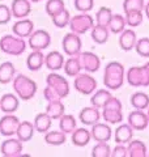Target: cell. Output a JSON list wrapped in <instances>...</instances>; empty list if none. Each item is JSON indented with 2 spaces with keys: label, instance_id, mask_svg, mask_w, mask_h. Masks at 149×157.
<instances>
[{
  "label": "cell",
  "instance_id": "1",
  "mask_svg": "<svg viewBox=\"0 0 149 157\" xmlns=\"http://www.w3.org/2000/svg\"><path fill=\"white\" fill-rule=\"evenodd\" d=\"M126 81V70L122 63L119 62H110L105 67L103 72V84L107 89L118 90L123 86Z\"/></svg>",
  "mask_w": 149,
  "mask_h": 157
},
{
  "label": "cell",
  "instance_id": "2",
  "mask_svg": "<svg viewBox=\"0 0 149 157\" xmlns=\"http://www.w3.org/2000/svg\"><path fill=\"white\" fill-rule=\"evenodd\" d=\"M13 89L20 100L29 101L36 96L37 84L30 77H28L25 75H17L13 78Z\"/></svg>",
  "mask_w": 149,
  "mask_h": 157
},
{
  "label": "cell",
  "instance_id": "3",
  "mask_svg": "<svg viewBox=\"0 0 149 157\" xmlns=\"http://www.w3.org/2000/svg\"><path fill=\"white\" fill-rule=\"evenodd\" d=\"M101 117L109 124H119L123 122V106L122 102L115 97H111L102 107Z\"/></svg>",
  "mask_w": 149,
  "mask_h": 157
},
{
  "label": "cell",
  "instance_id": "4",
  "mask_svg": "<svg viewBox=\"0 0 149 157\" xmlns=\"http://www.w3.org/2000/svg\"><path fill=\"white\" fill-rule=\"evenodd\" d=\"M0 50L8 55L18 56L26 50V42L16 34H7L0 38Z\"/></svg>",
  "mask_w": 149,
  "mask_h": 157
},
{
  "label": "cell",
  "instance_id": "5",
  "mask_svg": "<svg viewBox=\"0 0 149 157\" xmlns=\"http://www.w3.org/2000/svg\"><path fill=\"white\" fill-rule=\"evenodd\" d=\"M127 82L133 88H145L149 85V62L140 67H131L127 71Z\"/></svg>",
  "mask_w": 149,
  "mask_h": 157
},
{
  "label": "cell",
  "instance_id": "6",
  "mask_svg": "<svg viewBox=\"0 0 149 157\" xmlns=\"http://www.w3.org/2000/svg\"><path fill=\"white\" fill-rule=\"evenodd\" d=\"M69 29L71 32L78 34V36H82L86 32L92 30V28L94 26V18L90 16L89 13H78L76 16H72L69 20Z\"/></svg>",
  "mask_w": 149,
  "mask_h": 157
},
{
  "label": "cell",
  "instance_id": "7",
  "mask_svg": "<svg viewBox=\"0 0 149 157\" xmlns=\"http://www.w3.org/2000/svg\"><path fill=\"white\" fill-rule=\"evenodd\" d=\"M46 84L48 88L56 93V96L63 100L69 94V84L67 81V78H64V76L59 75L56 72H51L46 78Z\"/></svg>",
  "mask_w": 149,
  "mask_h": 157
},
{
  "label": "cell",
  "instance_id": "8",
  "mask_svg": "<svg viewBox=\"0 0 149 157\" xmlns=\"http://www.w3.org/2000/svg\"><path fill=\"white\" fill-rule=\"evenodd\" d=\"M74 89L78 93H81L84 96L93 94L97 89V80L93 76H90L88 72L85 73H78L77 76H74L73 81Z\"/></svg>",
  "mask_w": 149,
  "mask_h": 157
},
{
  "label": "cell",
  "instance_id": "9",
  "mask_svg": "<svg viewBox=\"0 0 149 157\" xmlns=\"http://www.w3.org/2000/svg\"><path fill=\"white\" fill-rule=\"evenodd\" d=\"M29 46L32 50H46V48L51 45V36L50 33L43 30V29H38L34 30L30 36H29Z\"/></svg>",
  "mask_w": 149,
  "mask_h": 157
},
{
  "label": "cell",
  "instance_id": "10",
  "mask_svg": "<svg viewBox=\"0 0 149 157\" xmlns=\"http://www.w3.org/2000/svg\"><path fill=\"white\" fill-rule=\"evenodd\" d=\"M62 46H63V51L67 54L68 56H76L81 52V38L78 34L76 33H68L64 36L63 41H62Z\"/></svg>",
  "mask_w": 149,
  "mask_h": 157
},
{
  "label": "cell",
  "instance_id": "11",
  "mask_svg": "<svg viewBox=\"0 0 149 157\" xmlns=\"http://www.w3.org/2000/svg\"><path fill=\"white\" fill-rule=\"evenodd\" d=\"M22 148V141L18 137L9 136L0 145V152L4 157H21Z\"/></svg>",
  "mask_w": 149,
  "mask_h": 157
},
{
  "label": "cell",
  "instance_id": "12",
  "mask_svg": "<svg viewBox=\"0 0 149 157\" xmlns=\"http://www.w3.org/2000/svg\"><path fill=\"white\" fill-rule=\"evenodd\" d=\"M78 60H80L81 70H84L88 73L97 72L101 68V59L97 54H94L92 51H85L78 54Z\"/></svg>",
  "mask_w": 149,
  "mask_h": 157
},
{
  "label": "cell",
  "instance_id": "13",
  "mask_svg": "<svg viewBox=\"0 0 149 157\" xmlns=\"http://www.w3.org/2000/svg\"><path fill=\"white\" fill-rule=\"evenodd\" d=\"M20 122L21 121L13 114H7L2 117V119H0V134L6 137L16 135Z\"/></svg>",
  "mask_w": 149,
  "mask_h": 157
},
{
  "label": "cell",
  "instance_id": "14",
  "mask_svg": "<svg viewBox=\"0 0 149 157\" xmlns=\"http://www.w3.org/2000/svg\"><path fill=\"white\" fill-rule=\"evenodd\" d=\"M128 124H130L133 130L136 131H143L145 130L149 124V117L144 110H137L135 109L128 114Z\"/></svg>",
  "mask_w": 149,
  "mask_h": 157
},
{
  "label": "cell",
  "instance_id": "15",
  "mask_svg": "<svg viewBox=\"0 0 149 157\" xmlns=\"http://www.w3.org/2000/svg\"><path fill=\"white\" fill-rule=\"evenodd\" d=\"M12 17L14 18H26L32 12L30 0H13L11 4Z\"/></svg>",
  "mask_w": 149,
  "mask_h": 157
},
{
  "label": "cell",
  "instance_id": "16",
  "mask_svg": "<svg viewBox=\"0 0 149 157\" xmlns=\"http://www.w3.org/2000/svg\"><path fill=\"white\" fill-rule=\"evenodd\" d=\"M90 134H92V139H94L96 141H110L113 136V130L109 124L97 122L96 124L92 126Z\"/></svg>",
  "mask_w": 149,
  "mask_h": 157
},
{
  "label": "cell",
  "instance_id": "17",
  "mask_svg": "<svg viewBox=\"0 0 149 157\" xmlns=\"http://www.w3.org/2000/svg\"><path fill=\"white\" fill-rule=\"evenodd\" d=\"M78 119L81 121L82 124L85 126H93L101 119V111L96 106H88L84 107L78 114Z\"/></svg>",
  "mask_w": 149,
  "mask_h": 157
},
{
  "label": "cell",
  "instance_id": "18",
  "mask_svg": "<svg viewBox=\"0 0 149 157\" xmlns=\"http://www.w3.org/2000/svg\"><path fill=\"white\" fill-rule=\"evenodd\" d=\"M114 139L117 144H128L133 139V128L128 123H119L114 131Z\"/></svg>",
  "mask_w": 149,
  "mask_h": 157
},
{
  "label": "cell",
  "instance_id": "19",
  "mask_svg": "<svg viewBox=\"0 0 149 157\" xmlns=\"http://www.w3.org/2000/svg\"><path fill=\"white\" fill-rule=\"evenodd\" d=\"M13 34L21 37V38H29V36L34 32V22L32 20L26 18H20L17 22H14V25L12 26Z\"/></svg>",
  "mask_w": 149,
  "mask_h": 157
},
{
  "label": "cell",
  "instance_id": "20",
  "mask_svg": "<svg viewBox=\"0 0 149 157\" xmlns=\"http://www.w3.org/2000/svg\"><path fill=\"white\" fill-rule=\"evenodd\" d=\"M18 100L20 98L17 97V94H13V93H7V94L2 96V98H0V110L6 114H13L20 106Z\"/></svg>",
  "mask_w": 149,
  "mask_h": 157
},
{
  "label": "cell",
  "instance_id": "21",
  "mask_svg": "<svg viewBox=\"0 0 149 157\" xmlns=\"http://www.w3.org/2000/svg\"><path fill=\"white\" fill-rule=\"evenodd\" d=\"M44 66L51 72H56L59 70H63L64 66V56L59 51H51L47 55H44Z\"/></svg>",
  "mask_w": 149,
  "mask_h": 157
},
{
  "label": "cell",
  "instance_id": "22",
  "mask_svg": "<svg viewBox=\"0 0 149 157\" xmlns=\"http://www.w3.org/2000/svg\"><path fill=\"white\" fill-rule=\"evenodd\" d=\"M137 42V36L135 30L131 29H124L119 36V46L124 51H130L132 48H135V45Z\"/></svg>",
  "mask_w": 149,
  "mask_h": 157
},
{
  "label": "cell",
  "instance_id": "23",
  "mask_svg": "<svg viewBox=\"0 0 149 157\" xmlns=\"http://www.w3.org/2000/svg\"><path fill=\"white\" fill-rule=\"evenodd\" d=\"M34 127H36V131L39 132V134H46V132L51 128L52 126V119L46 111L44 113H39V114L36 115L33 122Z\"/></svg>",
  "mask_w": 149,
  "mask_h": 157
},
{
  "label": "cell",
  "instance_id": "24",
  "mask_svg": "<svg viewBox=\"0 0 149 157\" xmlns=\"http://www.w3.org/2000/svg\"><path fill=\"white\" fill-rule=\"evenodd\" d=\"M34 132H36V127H34V124L32 122L22 121V122H20V124H18L16 136L22 141V143H25V141H29L32 139Z\"/></svg>",
  "mask_w": 149,
  "mask_h": 157
},
{
  "label": "cell",
  "instance_id": "25",
  "mask_svg": "<svg viewBox=\"0 0 149 157\" xmlns=\"http://www.w3.org/2000/svg\"><path fill=\"white\" fill-rule=\"evenodd\" d=\"M44 64V55L41 50H33L28 55L26 66L30 71H39Z\"/></svg>",
  "mask_w": 149,
  "mask_h": 157
},
{
  "label": "cell",
  "instance_id": "26",
  "mask_svg": "<svg viewBox=\"0 0 149 157\" xmlns=\"http://www.w3.org/2000/svg\"><path fill=\"white\" fill-rule=\"evenodd\" d=\"M92 139L90 131L86 130L85 127L81 128H76L72 132V143L76 147H85L89 144V141Z\"/></svg>",
  "mask_w": 149,
  "mask_h": 157
},
{
  "label": "cell",
  "instance_id": "27",
  "mask_svg": "<svg viewBox=\"0 0 149 157\" xmlns=\"http://www.w3.org/2000/svg\"><path fill=\"white\" fill-rule=\"evenodd\" d=\"M109 34H110V30H109V26L105 25H98L96 24L92 28V39L93 42H96L97 45H103L109 41Z\"/></svg>",
  "mask_w": 149,
  "mask_h": 157
},
{
  "label": "cell",
  "instance_id": "28",
  "mask_svg": "<svg viewBox=\"0 0 149 157\" xmlns=\"http://www.w3.org/2000/svg\"><path fill=\"white\" fill-rule=\"evenodd\" d=\"M127 149H128V157H147L148 156L147 145L139 139L136 140L132 139L127 144Z\"/></svg>",
  "mask_w": 149,
  "mask_h": 157
},
{
  "label": "cell",
  "instance_id": "29",
  "mask_svg": "<svg viewBox=\"0 0 149 157\" xmlns=\"http://www.w3.org/2000/svg\"><path fill=\"white\" fill-rule=\"evenodd\" d=\"M66 111V106L62 102V100H54V101H48L47 106H46V113L51 117L52 121L59 119Z\"/></svg>",
  "mask_w": 149,
  "mask_h": 157
},
{
  "label": "cell",
  "instance_id": "30",
  "mask_svg": "<svg viewBox=\"0 0 149 157\" xmlns=\"http://www.w3.org/2000/svg\"><path fill=\"white\" fill-rule=\"evenodd\" d=\"M113 97L110 89H99L96 90L90 97V104L92 106H96L98 109H102L103 105Z\"/></svg>",
  "mask_w": 149,
  "mask_h": 157
},
{
  "label": "cell",
  "instance_id": "31",
  "mask_svg": "<svg viewBox=\"0 0 149 157\" xmlns=\"http://www.w3.org/2000/svg\"><path fill=\"white\" fill-rule=\"evenodd\" d=\"M16 68L14 64L11 62H4L0 64V84H8L13 81Z\"/></svg>",
  "mask_w": 149,
  "mask_h": 157
},
{
  "label": "cell",
  "instance_id": "32",
  "mask_svg": "<svg viewBox=\"0 0 149 157\" xmlns=\"http://www.w3.org/2000/svg\"><path fill=\"white\" fill-rule=\"evenodd\" d=\"M63 70L66 72V75L69 77H74L77 76L81 71V66H80V60H78V56H69L66 62H64Z\"/></svg>",
  "mask_w": 149,
  "mask_h": 157
},
{
  "label": "cell",
  "instance_id": "33",
  "mask_svg": "<svg viewBox=\"0 0 149 157\" xmlns=\"http://www.w3.org/2000/svg\"><path fill=\"white\" fill-rule=\"evenodd\" d=\"M58 121H59V128L64 134H72L77 128V122L74 119V117L71 114H63Z\"/></svg>",
  "mask_w": 149,
  "mask_h": 157
},
{
  "label": "cell",
  "instance_id": "34",
  "mask_svg": "<svg viewBox=\"0 0 149 157\" xmlns=\"http://www.w3.org/2000/svg\"><path fill=\"white\" fill-rule=\"evenodd\" d=\"M66 135L67 134H64L63 131H47L46 134H44V141L48 144V145H55V147H58V145H62V144H64L67 141V137H66Z\"/></svg>",
  "mask_w": 149,
  "mask_h": 157
},
{
  "label": "cell",
  "instance_id": "35",
  "mask_svg": "<svg viewBox=\"0 0 149 157\" xmlns=\"http://www.w3.org/2000/svg\"><path fill=\"white\" fill-rule=\"evenodd\" d=\"M131 105L137 110H145L149 106V96L144 92H135L131 96Z\"/></svg>",
  "mask_w": 149,
  "mask_h": 157
},
{
  "label": "cell",
  "instance_id": "36",
  "mask_svg": "<svg viewBox=\"0 0 149 157\" xmlns=\"http://www.w3.org/2000/svg\"><path fill=\"white\" fill-rule=\"evenodd\" d=\"M109 30L114 34H120L124 29H126L127 24H126V17L122 14H113V17L109 22Z\"/></svg>",
  "mask_w": 149,
  "mask_h": 157
},
{
  "label": "cell",
  "instance_id": "37",
  "mask_svg": "<svg viewBox=\"0 0 149 157\" xmlns=\"http://www.w3.org/2000/svg\"><path fill=\"white\" fill-rule=\"evenodd\" d=\"M93 157H110L111 156V148L107 141H98L92 149Z\"/></svg>",
  "mask_w": 149,
  "mask_h": 157
},
{
  "label": "cell",
  "instance_id": "38",
  "mask_svg": "<svg viewBox=\"0 0 149 157\" xmlns=\"http://www.w3.org/2000/svg\"><path fill=\"white\" fill-rule=\"evenodd\" d=\"M113 17V11L109 7H101L96 13V22L98 25L107 26Z\"/></svg>",
  "mask_w": 149,
  "mask_h": 157
},
{
  "label": "cell",
  "instance_id": "39",
  "mask_svg": "<svg viewBox=\"0 0 149 157\" xmlns=\"http://www.w3.org/2000/svg\"><path fill=\"white\" fill-rule=\"evenodd\" d=\"M144 7H145L144 0H124L123 2V11H124V13L143 12Z\"/></svg>",
  "mask_w": 149,
  "mask_h": 157
},
{
  "label": "cell",
  "instance_id": "40",
  "mask_svg": "<svg viewBox=\"0 0 149 157\" xmlns=\"http://www.w3.org/2000/svg\"><path fill=\"white\" fill-rule=\"evenodd\" d=\"M63 9H66V4L63 0H48L46 3V12L50 17H54Z\"/></svg>",
  "mask_w": 149,
  "mask_h": 157
},
{
  "label": "cell",
  "instance_id": "41",
  "mask_svg": "<svg viewBox=\"0 0 149 157\" xmlns=\"http://www.w3.org/2000/svg\"><path fill=\"white\" fill-rule=\"evenodd\" d=\"M54 25H55L56 28H66L69 25V20H71V14H69V12L67 11V9H63L62 12H59L58 14H55L54 17H51Z\"/></svg>",
  "mask_w": 149,
  "mask_h": 157
},
{
  "label": "cell",
  "instance_id": "42",
  "mask_svg": "<svg viewBox=\"0 0 149 157\" xmlns=\"http://www.w3.org/2000/svg\"><path fill=\"white\" fill-rule=\"evenodd\" d=\"M126 24L131 28H137L143 24V12H131V13H126Z\"/></svg>",
  "mask_w": 149,
  "mask_h": 157
},
{
  "label": "cell",
  "instance_id": "43",
  "mask_svg": "<svg viewBox=\"0 0 149 157\" xmlns=\"http://www.w3.org/2000/svg\"><path fill=\"white\" fill-rule=\"evenodd\" d=\"M135 50L140 56L149 58V38L144 37V38L137 39V42L135 45Z\"/></svg>",
  "mask_w": 149,
  "mask_h": 157
},
{
  "label": "cell",
  "instance_id": "44",
  "mask_svg": "<svg viewBox=\"0 0 149 157\" xmlns=\"http://www.w3.org/2000/svg\"><path fill=\"white\" fill-rule=\"evenodd\" d=\"M94 6V0H74V8L78 12L88 13L93 9Z\"/></svg>",
  "mask_w": 149,
  "mask_h": 157
},
{
  "label": "cell",
  "instance_id": "45",
  "mask_svg": "<svg viewBox=\"0 0 149 157\" xmlns=\"http://www.w3.org/2000/svg\"><path fill=\"white\" fill-rule=\"evenodd\" d=\"M12 18V12L11 7L0 4V25H7Z\"/></svg>",
  "mask_w": 149,
  "mask_h": 157
},
{
  "label": "cell",
  "instance_id": "46",
  "mask_svg": "<svg viewBox=\"0 0 149 157\" xmlns=\"http://www.w3.org/2000/svg\"><path fill=\"white\" fill-rule=\"evenodd\" d=\"M113 157H128V149L126 144H117V147L111 151Z\"/></svg>",
  "mask_w": 149,
  "mask_h": 157
},
{
  "label": "cell",
  "instance_id": "47",
  "mask_svg": "<svg viewBox=\"0 0 149 157\" xmlns=\"http://www.w3.org/2000/svg\"><path fill=\"white\" fill-rule=\"evenodd\" d=\"M43 97H44V100H46L47 102H48V101H54V100H60V98L56 96V93L54 92L51 88H48V86L44 88V90H43Z\"/></svg>",
  "mask_w": 149,
  "mask_h": 157
},
{
  "label": "cell",
  "instance_id": "48",
  "mask_svg": "<svg viewBox=\"0 0 149 157\" xmlns=\"http://www.w3.org/2000/svg\"><path fill=\"white\" fill-rule=\"evenodd\" d=\"M144 12H145V16L149 18V2L145 4V7H144Z\"/></svg>",
  "mask_w": 149,
  "mask_h": 157
},
{
  "label": "cell",
  "instance_id": "49",
  "mask_svg": "<svg viewBox=\"0 0 149 157\" xmlns=\"http://www.w3.org/2000/svg\"><path fill=\"white\" fill-rule=\"evenodd\" d=\"M32 3H39V2H42V0H30Z\"/></svg>",
  "mask_w": 149,
  "mask_h": 157
},
{
  "label": "cell",
  "instance_id": "50",
  "mask_svg": "<svg viewBox=\"0 0 149 157\" xmlns=\"http://www.w3.org/2000/svg\"><path fill=\"white\" fill-rule=\"evenodd\" d=\"M147 114H148V117H149V106H148V113H147Z\"/></svg>",
  "mask_w": 149,
  "mask_h": 157
}]
</instances>
